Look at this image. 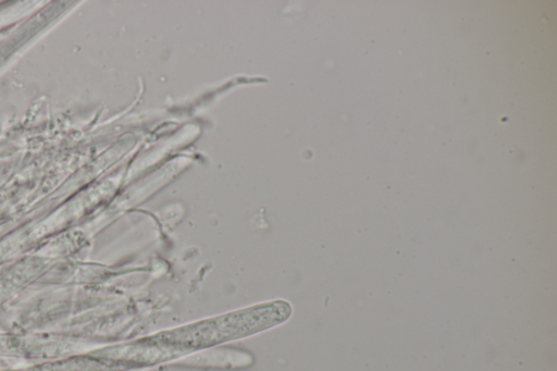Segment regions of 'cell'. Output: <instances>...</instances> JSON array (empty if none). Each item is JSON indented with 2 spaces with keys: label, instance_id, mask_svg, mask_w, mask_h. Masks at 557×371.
I'll return each mask as SVG.
<instances>
[{
  "label": "cell",
  "instance_id": "obj_1",
  "mask_svg": "<svg viewBox=\"0 0 557 371\" xmlns=\"http://www.w3.org/2000/svg\"><path fill=\"white\" fill-rule=\"evenodd\" d=\"M287 302L277 300L202 320L146 338L157 361L194 349L253 334L285 321Z\"/></svg>",
  "mask_w": 557,
  "mask_h": 371
}]
</instances>
